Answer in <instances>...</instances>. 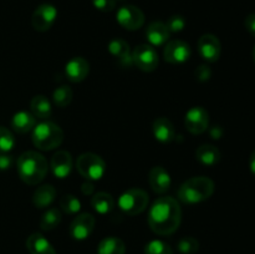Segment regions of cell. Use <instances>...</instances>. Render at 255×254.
Returning <instances> with one entry per match:
<instances>
[{
    "label": "cell",
    "instance_id": "cell-18",
    "mask_svg": "<svg viewBox=\"0 0 255 254\" xmlns=\"http://www.w3.org/2000/svg\"><path fill=\"white\" fill-rule=\"evenodd\" d=\"M109 51L114 57H116L120 65L124 67L131 66L133 64L132 61V54L129 50V45L122 39H114L109 44Z\"/></svg>",
    "mask_w": 255,
    "mask_h": 254
},
{
    "label": "cell",
    "instance_id": "cell-28",
    "mask_svg": "<svg viewBox=\"0 0 255 254\" xmlns=\"http://www.w3.org/2000/svg\"><path fill=\"white\" fill-rule=\"evenodd\" d=\"M72 97H74L72 90L69 86H65V85L57 87L54 91V95H52L55 105H57L59 107L69 106L72 101Z\"/></svg>",
    "mask_w": 255,
    "mask_h": 254
},
{
    "label": "cell",
    "instance_id": "cell-14",
    "mask_svg": "<svg viewBox=\"0 0 255 254\" xmlns=\"http://www.w3.org/2000/svg\"><path fill=\"white\" fill-rule=\"evenodd\" d=\"M67 79L71 82H81L87 77L90 72V64L81 56L72 57L65 66Z\"/></svg>",
    "mask_w": 255,
    "mask_h": 254
},
{
    "label": "cell",
    "instance_id": "cell-17",
    "mask_svg": "<svg viewBox=\"0 0 255 254\" xmlns=\"http://www.w3.org/2000/svg\"><path fill=\"white\" fill-rule=\"evenodd\" d=\"M152 131H153L154 138L161 143H169L176 137L173 124L167 117H158L154 120Z\"/></svg>",
    "mask_w": 255,
    "mask_h": 254
},
{
    "label": "cell",
    "instance_id": "cell-38",
    "mask_svg": "<svg viewBox=\"0 0 255 254\" xmlns=\"http://www.w3.org/2000/svg\"><path fill=\"white\" fill-rule=\"evenodd\" d=\"M249 168H251V172L255 176V149L252 152L251 158H249Z\"/></svg>",
    "mask_w": 255,
    "mask_h": 254
},
{
    "label": "cell",
    "instance_id": "cell-23",
    "mask_svg": "<svg viewBox=\"0 0 255 254\" xmlns=\"http://www.w3.org/2000/svg\"><path fill=\"white\" fill-rule=\"evenodd\" d=\"M196 157L203 166H216L221 161V152L213 144H203L196 152Z\"/></svg>",
    "mask_w": 255,
    "mask_h": 254
},
{
    "label": "cell",
    "instance_id": "cell-36",
    "mask_svg": "<svg viewBox=\"0 0 255 254\" xmlns=\"http://www.w3.org/2000/svg\"><path fill=\"white\" fill-rule=\"evenodd\" d=\"M12 157L6 152H0V171H6L11 167Z\"/></svg>",
    "mask_w": 255,
    "mask_h": 254
},
{
    "label": "cell",
    "instance_id": "cell-37",
    "mask_svg": "<svg viewBox=\"0 0 255 254\" xmlns=\"http://www.w3.org/2000/svg\"><path fill=\"white\" fill-rule=\"evenodd\" d=\"M244 25H246V29L252 36L255 37V14H249L248 16L244 20Z\"/></svg>",
    "mask_w": 255,
    "mask_h": 254
},
{
    "label": "cell",
    "instance_id": "cell-21",
    "mask_svg": "<svg viewBox=\"0 0 255 254\" xmlns=\"http://www.w3.org/2000/svg\"><path fill=\"white\" fill-rule=\"evenodd\" d=\"M36 124V117L27 111H20L14 115L11 120V127L17 133H26L34 129Z\"/></svg>",
    "mask_w": 255,
    "mask_h": 254
},
{
    "label": "cell",
    "instance_id": "cell-26",
    "mask_svg": "<svg viewBox=\"0 0 255 254\" xmlns=\"http://www.w3.org/2000/svg\"><path fill=\"white\" fill-rule=\"evenodd\" d=\"M91 206L100 214H107L115 208L114 197L106 192H99L91 199Z\"/></svg>",
    "mask_w": 255,
    "mask_h": 254
},
{
    "label": "cell",
    "instance_id": "cell-25",
    "mask_svg": "<svg viewBox=\"0 0 255 254\" xmlns=\"http://www.w3.org/2000/svg\"><path fill=\"white\" fill-rule=\"evenodd\" d=\"M126 252V246L124 241L116 237H107L102 239L97 248L99 254H125Z\"/></svg>",
    "mask_w": 255,
    "mask_h": 254
},
{
    "label": "cell",
    "instance_id": "cell-12",
    "mask_svg": "<svg viewBox=\"0 0 255 254\" xmlns=\"http://www.w3.org/2000/svg\"><path fill=\"white\" fill-rule=\"evenodd\" d=\"M95 227V217L90 213L79 214L70 224V236L76 241L89 238Z\"/></svg>",
    "mask_w": 255,
    "mask_h": 254
},
{
    "label": "cell",
    "instance_id": "cell-40",
    "mask_svg": "<svg viewBox=\"0 0 255 254\" xmlns=\"http://www.w3.org/2000/svg\"><path fill=\"white\" fill-rule=\"evenodd\" d=\"M253 59H254V61H255V46H254V49H253Z\"/></svg>",
    "mask_w": 255,
    "mask_h": 254
},
{
    "label": "cell",
    "instance_id": "cell-35",
    "mask_svg": "<svg viewBox=\"0 0 255 254\" xmlns=\"http://www.w3.org/2000/svg\"><path fill=\"white\" fill-rule=\"evenodd\" d=\"M211 75H212L211 69H209L208 66H206V65H201L196 71V76L199 81H207V80L211 77Z\"/></svg>",
    "mask_w": 255,
    "mask_h": 254
},
{
    "label": "cell",
    "instance_id": "cell-27",
    "mask_svg": "<svg viewBox=\"0 0 255 254\" xmlns=\"http://www.w3.org/2000/svg\"><path fill=\"white\" fill-rule=\"evenodd\" d=\"M61 212L57 208H50L42 214L41 221H40V227L42 231H52L56 228L61 222Z\"/></svg>",
    "mask_w": 255,
    "mask_h": 254
},
{
    "label": "cell",
    "instance_id": "cell-13",
    "mask_svg": "<svg viewBox=\"0 0 255 254\" xmlns=\"http://www.w3.org/2000/svg\"><path fill=\"white\" fill-rule=\"evenodd\" d=\"M199 55L206 61L214 62L219 59L222 51V45L218 37L213 34H204L198 41Z\"/></svg>",
    "mask_w": 255,
    "mask_h": 254
},
{
    "label": "cell",
    "instance_id": "cell-39",
    "mask_svg": "<svg viewBox=\"0 0 255 254\" xmlns=\"http://www.w3.org/2000/svg\"><path fill=\"white\" fill-rule=\"evenodd\" d=\"M81 189H82V193H85V194H91V192L94 191V187H92L91 183H89V182H87V183L82 184Z\"/></svg>",
    "mask_w": 255,
    "mask_h": 254
},
{
    "label": "cell",
    "instance_id": "cell-16",
    "mask_svg": "<svg viewBox=\"0 0 255 254\" xmlns=\"http://www.w3.org/2000/svg\"><path fill=\"white\" fill-rule=\"evenodd\" d=\"M52 169V173L57 178H66L72 169V157L70 152L67 151H57L56 153L52 156L51 164H50Z\"/></svg>",
    "mask_w": 255,
    "mask_h": 254
},
{
    "label": "cell",
    "instance_id": "cell-29",
    "mask_svg": "<svg viewBox=\"0 0 255 254\" xmlns=\"http://www.w3.org/2000/svg\"><path fill=\"white\" fill-rule=\"evenodd\" d=\"M60 207L67 214H76L81 209V202L72 194H65L60 199Z\"/></svg>",
    "mask_w": 255,
    "mask_h": 254
},
{
    "label": "cell",
    "instance_id": "cell-8",
    "mask_svg": "<svg viewBox=\"0 0 255 254\" xmlns=\"http://www.w3.org/2000/svg\"><path fill=\"white\" fill-rule=\"evenodd\" d=\"M116 19L119 24L127 30H137L144 24L143 12L133 5H125V6L120 7Z\"/></svg>",
    "mask_w": 255,
    "mask_h": 254
},
{
    "label": "cell",
    "instance_id": "cell-30",
    "mask_svg": "<svg viewBox=\"0 0 255 254\" xmlns=\"http://www.w3.org/2000/svg\"><path fill=\"white\" fill-rule=\"evenodd\" d=\"M144 254H173V251L166 242L151 241L144 247Z\"/></svg>",
    "mask_w": 255,
    "mask_h": 254
},
{
    "label": "cell",
    "instance_id": "cell-32",
    "mask_svg": "<svg viewBox=\"0 0 255 254\" xmlns=\"http://www.w3.org/2000/svg\"><path fill=\"white\" fill-rule=\"evenodd\" d=\"M15 144V139L10 129L6 127L0 126V152L11 151Z\"/></svg>",
    "mask_w": 255,
    "mask_h": 254
},
{
    "label": "cell",
    "instance_id": "cell-24",
    "mask_svg": "<svg viewBox=\"0 0 255 254\" xmlns=\"http://www.w3.org/2000/svg\"><path fill=\"white\" fill-rule=\"evenodd\" d=\"M30 109H31V114L40 120H46L51 116V104H50L49 99L45 97L44 95L35 96L30 102Z\"/></svg>",
    "mask_w": 255,
    "mask_h": 254
},
{
    "label": "cell",
    "instance_id": "cell-31",
    "mask_svg": "<svg viewBox=\"0 0 255 254\" xmlns=\"http://www.w3.org/2000/svg\"><path fill=\"white\" fill-rule=\"evenodd\" d=\"M177 248L182 254H194L198 252L199 243L193 237H184V238L179 239Z\"/></svg>",
    "mask_w": 255,
    "mask_h": 254
},
{
    "label": "cell",
    "instance_id": "cell-11",
    "mask_svg": "<svg viewBox=\"0 0 255 254\" xmlns=\"http://www.w3.org/2000/svg\"><path fill=\"white\" fill-rule=\"evenodd\" d=\"M163 56L164 60L169 64H183L191 56V47L182 40H172L164 46Z\"/></svg>",
    "mask_w": 255,
    "mask_h": 254
},
{
    "label": "cell",
    "instance_id": "cell-33",
    "mask_svg": "<svg viewBox=\"0 0 255 254\" xmlns=\"http://www.w3.org/2000/svg\"><path fill=\"white\" fill-rule=\"evenodd\" d=\"M166 25L168 27L169 32H179L186 26V19L182 15H172Z\"/></svg>",
    "mask_w": 255,
    "mask_h": 254
},
{
    "label": "cell",
    "instance_id": "cell-2",
    "mask_svg": "<svg viewBox=\"0 0 255 254\" xmlns=\"http://www.w3.org/2000/svg\"><path fill=\"white\" fill-rule=\"evenodd\" d=\"M16 168L21 181L34 186V184L44 181L49 166H47L46 158L41 153L35 151H27L20 154V157L17 158Z\"/></svg>",
    "mask_w": 255,
    "mask_h": 254
},
{
    "label": "cell",
    "instance_id": "cell-6",
    "mask_svg": "<svg viewBox=\"0 0 255 254\" xmlns=\"http://www.w3.org/2000/svg\"><path fill=\"white\" fill-rule=\"evenodd\" d=\"M148 204V194L143 189L132 188L121 194L119 198V207L128 216L142 213Z\"/></svg>",
    "mask_w": 255,
    "mask_h": 254
},
{
    "label": "cell",
    "instance_id": "cell-10",
    "mask_svg": "<svg viewBox=\"0 0 255 254\" xmlns=\"http://www.w3.org/2000/svg\"><path fill=\"white\" fill-rule=\"evenodd\" d=\"M184 124H186V128L188 129L191 133H203L204 131H207L209 125L208 112H207V110L202 106L192 107V109L186 114Z\"/></svg>",
    "mask_w": 255,
    "mask_h": 254
},
{
    "label": "cell",
    "instance_id": "cell-1",
    "mask_svg": "<svg viewBox=\"0 0 255 254\" xmlns=\"http://www.w3.org/2000/svg\"><path fill=\"white\" fill-rule=\"evenodd\" d=\"M182 209L173 197H161L152 204L148 213L149 228L159 236H169L178 229Z\"/></svg>",
    "mask_w": 255,
    "mask_h": 254
},
{
    "label": "cell",
    "instance_id": "cell-3",
    "mask_svg": "<svg viewBox=\"0 0 255 254\" xmlns=\"http://www.w3.org/2000/svg\"><path fill=\"white\" fill-rule=\"evenodd\" d=\"M214 192V182L208 177H193L184 182L178 189V198L183 203L196 204L211 198Z\"/></svg>",
    "mask_w": 255,
    "mask_h": 254
},
{
    "label": "cell",
    "instance_id": "cell-34",
    "mask_svg": "<svg viewBox=\"0 0 255 254\" xmlns=\"http://www.w3.org/2000/svg\"><path fill=\"white\" fill-rule=\"evenodd\" d=\"M92 4L100 11L109 12L115 9V6H116V0H92Z\"/></svg>",
    "mask_w": 255,
    "mask_h": 254
},
{
    "label": "cell",
    "instance_id": "cell-19",
    "mask_svg": "<svg viewBox=\"0 0 255 254\" xmlns=\"http://www.w3.org/2000/svg\"><path fill=\"white\" fill-rule=\"evenodd\" d=\"M169 30L162 21H153L147 26L146 36L151 46H162L169 39Z\"/></svg>",
    "mask_w": 255,
    "mask_h": 254
},
{
    "label": "cell",
    "instance_id": "cell-7",
    "mask_svg": "<svg viewBox=\"0 0 255 254\" xmlns=\"http://www.w3.org/2000/svg\"><path fill=\"white\" fill-rule=\"evenodd\" d=\"M132 61L142 71L152 72L158 66V55L153 46L141 44L134 47L132 52Z\"/></svg>",
    "mask_w": 255,
    "mask_h": 254
},
{
    "label": "cell",
    "instance_id": "cell-20",
    "mask_svg": "<svg viewBox=\"0 0 255 254\" xmlns=\"http://www.w3.org/2000/svg\"><path fill=\"white\" fill-rule=\"evenodd\" d=\"M26 248L30 254H56L54 247L40 233H32L27 238Z\"/></svg>",
    "mask_w": 255,
    "mask_h": 254
},
{
    "label": "cell",
    "instance_id": "cell-15",
    "mask_svg": "<svg viewBox=\"0 0 255 254\" xmlns=\"http://www.w3.org/2000/svg\"><path fill=\"white\" fill-rule=\"evenodd\" d=\"M148 182L153 192L158 194L166 193L172 184L171 176L162 166H156L149 171Z\"/></svg>",
    "mask_w": 255,
    "mask_h": 254
},
{
    "label": "cell",
    "instance_id": "cell-22",
    "mask_svg": "<svg viewBox=\"0 0 255 254\" xmlns=\"http://www.w3.org/2000/svg\"><path fill=\"white\" fill-rule=\"evenodd\" d=\"M55 197H56V189L54 188V186L44 184L35 191L32 202H34V206L36 208L42 209L49 207L55 201Z\"/></svg>",
    "mask_w": 255,
    "mask_h": 254
},
{
    "label": "cell",
    "instance_id": "cell-9",
    "mask_svg": "<svg viewBox=\"0 0 255 254\" xmlns=\"http://www.w3.org/2000/svg\"><path fill=\"white\" fill-rule=\"evenodd\" d=\"M57 17V10L51 4H42L37 6L31 17V24L36 31H47L54 25Z\"/></svg>",
    "mask_w": 255,
    "mask_h": 254
},
{
    "label": "cell",
    "instance_id": "cell-4",
    "mask_svg": "<svg viewBox=\"0 0 255 254\" xmlns=\"http://www.w3.org/2000/svg\"><path fill=\"white\" fill-rule=\"evenodd\" d=\"M64 141V132L56 124L45 121L34 127L32 143L42 151H51L61 146Z\"/></svg>",
    "mask_w": 255,
    "mask_h": 254
},
{
    "label": "cell",
    "instance_id": "cell-5",
    "mask_svg": "<svg viewBox=\"0 0 255 254\" xmlns=\"http://www.w3.org/2000/svg\"><path fill=\"white\" fill-rule=\"evenodd\" d=\"M77 172L87 181H97L104 177L106 172V163L96 153L86 152L80 154L76 161Z\"/></svg>",
    "mask_w": 255,
    "mask_h": 254
}]
</instances>
